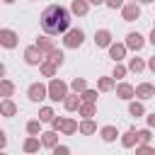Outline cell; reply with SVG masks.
<instances>
[{
  "instance_id": "cell-1",
  "label": "cell",
  "mask_w": 155,
  "mask_h": 155,
  "mask_svg": "<svg viewBox=\"0 0 155 155\" xmlns=\"http://www.w3.org/2000/svg\"><path fill=\"white\" fill-rule=\"evenodd\" d=\"M70 10L63 7V5H48L44 12H41V29L48 34V36H58V34H65L70 29Z\"/></svg>"
},
{
  "instance_id": "cell-2",
  "label": "cell",
  "mask_w": 155,
  "mask_h": 155,
  "mask_svg": "<svg viewBox=\"0 0 155 155\" xmlns=\"http://www.w3.org/2000/svg\"><path fill=\"white\" fill-rule=\"evenodd\" d=\"M68 97V82H63L61 78H51L48 82V99L51 102H63Z\"/></svg>"
},
{
  "instance_id": "cell-3",
  "label": "cell",
  "mask_w": 155,
  "mask_h": 155,
  "mask_svg": "<svg viewBox=\"0 0 155 155\" xmlns=\"http://www.w3.org/2000/svg\"><path fill=\"white\" fill-rule=\"evenodd\" d=\"M85 44V31L80 27H70L65 34H63V46L65 48H80Z\"/></svg>"
},
{
  "instance_id": "cell-4",
  "label": "cell",
  "mask_w": 155,
  "mask_h": 155,
  "mask_svg": "<svg viewBox=\"0 0 155 155\" xmlns=\"http://www.w3.org/2000/svg\"><path fill=\"white\" fill-rule=\"evenodd\" d=\"M44 61H46V53H44L36 44H31V46L24 48V63H27V65H41Z\"/></svg>"
},
{
  "instance_id": "cell-5",
  "label": "cell",
  "mask_w": 155,
  "mask_h": 155,
  "mask_svg": "<svg viewBox=\"0 0 155 155\" xmlns=\"http://www.w3.org/2000/svg\"><path fill=\"white\" fill-rule=\"evenodd\" d=\"M27 97H29L31 102H44V99L48 97V85H44V82H31V85L27 87Z\"/></svg>"
},
{
  "instance_id": "cell-6",
  "label": "cell",
  "mask_w": 155,
  "mask_h": 155,
  "mask_svg": "<svg viewBox=\"0 0 155 155\" xmlns=\"http://www.w3.org/2000/svg\"><path fill=\"white\" fill-rule=\"evenodd\" d=\"M121 17H124V22H136V19H140V2L128 0V2L121 7Z\"/></svg>"
},
{
  "instance_id": "cell-7",
  "label": "cell",
  "mask_w": 155,
  "mask_h": 155,
  "mask_svg": "<svg viewBox=\"0 0 155 155\" xmlns=\"http://www.w3.org/2000/svg\"><path fill=\"white\" fill-rule=\"evenodd\" d=\"M116 97L124 99V102H131L136 97V87L131 82H116Z\"/></svg>"
},
{
  "instance_id": "cell-8",
  "label": "cell",
  "mask_w": 155,
  "mask_h": 155,
  "mask_svg": "<svg viewBox=\"0 0 155 155\" xmlns=\"http://www.w3.org/2000/svg\"><path fill=\"white\" fill-rule=\"evenodd\" d=\"M17 41H19V36H17L15 29H0V44H2L5 48H15Z\"/></svg>"
},
{
  "instance_id": "cell-9",
  "label": "cell",
  "mask_w": 155,
  "mask_h": 155,
  "mask_svg": "<svg viewBox=\"0 0 155 155\" xmlns=\"http://www.w3.org/2000/svg\"><path fill=\"white\" fill-rule=\"evenodd\" d=\"M114 41H111V31L109 29H97L94 31V46L97 48H109Z\"/></svg>"
},
{
  "instance_id": "cell-10",
  "label": "cell",
  "mask_w": 155,
  "mask_h": 155,
  "mask_svg": "<svg viewBox=\"0 0 155 155\" xmlns=\"http://www.w3.org/2000/svg\"><path fill=\"white\" fill-rule=\"evenodd\" d=\"M124 44H126L131 51H140V48L145 46V39H143V34H138V31H128Z\"/></svg>"
},
{
  "instance_id": "cell-11",
  "label": "cell",
  "mask_w": 155,
  "mask_h": 155,
  "mask_svg": "<svg viewBox=\"0 0 155 155\" xmlns=\"http://www.w3.org/2000/svg\"><path fill=\"white\" fill-rule=\"evenodd\" d=\"M97 90H99V92H111V90H116V78H114V75H102V78H97Z\"/></svg>"
},
{
  "instance_id": "cell-12",
  "label": "cell",
  "mask_w": 155,
  "mask_h": 155,
  "mask_svg": "<svg viewBox=\"0 0 155 155\" xmlns=\"http://www.w3.org/2000/svg\"><path fill=\"white\" fill-rule=\"evenodd\" d=\"M136 97H138V99H150V97H155V85H153V82H140V85H136Z\"/></svg>"
},
{
  "instance_id": "cell-13",
  "label": "cell",
  "mask_w": 155,
  "mask_h": 155,
  "mask_svg": "<svg viewBox=\"0 0 155 155\" xmlns=\"http://www.w3.org/2000/svg\"><path fill=\"white\" fill-rule=\"evenodd\" d=\"M0 114H2L5 119H12V116L17 114V104L12 102V97H2V102H0Z\"/></svg>"
},
{
  "instance_id": "cell-14",
  "label": "cell",
  "mask_w": 155,
  "mask_h": 155,
  "mask_svg": "<svg viewBox=\"0 0 155 155\" xmlns=\"http://www.w3.org/2000/svg\"><path fill=\"white\" fill-rule=\"evenodd\" d=\"M41 143H44V148L53 150V148L58 145V131H56V128H51V131H41Z\"/></svg>"
},
{
  "instance_id": "cell-15",
  "label": "cell",
  "mask_w": 155,
  "mask_h": 155,
  "mask_svg": "<svg viewBox=\"0 0 155 155\" xmlns=\"http://www.w3.org/2000/svg\"><path fill=\"white\" fill-rule=\"evenodd\" d=\"M39 148H44V143H41L39 136H27L24 143H22V150L24 153H39Z\"/></svg>"
},
{
  "instance_id": "cell-16",
  "label": "cell",
  "mask_w": 155,
  "mask_h": 155,
  "mask_svg": "<svg viewBox=\"0 0 155 155\" xmlns=\"http://www.w3.org/2000/svg\"><path fill=\"white\" fill-rule=\"evenodd\" d=\"M126 51H128V46L126 44H111L109 46V58L116 63V61H124L126 58Z\"/></svg>"
},
{
  "instance_id": "cell-17",
  "label": "cell",
  "mask_w": 155,
  "mask_h": 155,
  "mask_svg": "<svg viewBox=\"0 0 155 155\" xmlns=\"http://www.w3.org/2000/svg\"><path fill=\"white\" fill-rule=\"evenodd\" d=\"M99 136H102V140H104V143H114V140L119 138V128H116V126H111V124H107V126H102V128H99Z\"/></svg>"
},
{
  "instance_id": "cell-18",
  "label": "cell",
  "mask_w": 155,
  "mask_h": 155,
  "mask_svg": "<svg viewBox=\"0 0 155 155\" xmlns=\"http://www.w3.org/2000/svg\"><path fill=\"white\" fill-rule=\"evenodd\" d=\"M80 104H82V97H80L78 92H73V94H68V97L63 99L65 111H78V109H80Z\"/></svg>"
},
{
  "instance_id": "cell-19",
  "label": "cell",
  "mask_w": 155,
  "mask_h": 155,
  "mask_svg": "<svg viewBox=\"0 0 155 155\" xmlns=\"http://www.w3.org/2000/svg\"><path fill=\"white\" fill-rule=\"evenodd\" d=\"M121 145H124V148H136V145H138V131H136V128H128V131L121 136Z\"/></svg>"
},
{
  "instance_id": "cell-20",
  "label": "cell",
  "mask_w": 155,
  "mask_h": 155,
  "mask_svg": "<svg viewBox=\"0 0 155 155\" xmlns=\"http://www.w3.org/2000/svg\"><path fill=\"white\" fill-rule=\"evenodd\" d=\"M87 10H90V0H73L70 2V12L78 15V17H85Z\"/></svg>"
},
{
  "instance_id": "cell-21",
  "label": "cell",
  "mask_w": 155,
  "mask_h": 155,
  "mask_svg": "<svg viewBox=\"0 0 155 155\" xmlns=\"http://www.w3.org/2000/svg\"><path fill=\"white\" fill-rule=\"evenodd\" d=\"M78 114H80L82 119H92V116L97 114V102H82L80 109H78Z\"/></svg>"
},
{
  "instance_id": "cell-22",
  "label": "cell",
  "mask_w": 155,
  "mask_h": 155,
  "mask_svg": "<svg viewBox=\"0 0 155 155\" xmlns=\"http://www.w3.org/2000/svg\"><path fill=\"white\" fill-rule=\"evenodd\" d=\"M128 114H131L133 119H138V116H145L143 99H131V102H128Z\"/></svg>"
},
{
  "instance_id": "cell-23",
  "label": "cell",
  "mask_w": 155,
  "mask_h": 155,
  "mask_svg": "<svg viewBox=\"0 0 155 155\" xmlns=\"http://www.w3.org/2000/svg\"><path fill=\"white\" fill-rule=\"evenodd\" d=\"M34 44H36V46H39V48H41L46 56H48V53L56 48V44H53V39H48V34H46V36H36V41H34Z\"/></svg>"
},
{
  "instance_id": "cell-24",
  "label": "cell",
  "mask_w": 155,
  "mask_h": 155,
  "mask_svg": "<svg viewBox=\"0 0 155 155\" xmlns=\"http://www.w3.org/2000/svg\"><path fill=\"white\" fill-rule=\"evenodd\" d=\"M80 131V124L75 121V119H63V126H61V133L63 136H73V133H78Z\"/></svg>"
},
{
  "instance_id": "cell-25",
  "label": "cell",
  "mask_w": 155,
  "mask_h": 155,
  "mask_svg": "<svg viewBox=\"0 0 155 155\" xmlns=\"http://www.w3.org/2000/svg\"><path fill=\"white\" fill-rule=\"evenodd\" d=\"M56 70H58V65H56V63H51L48 58L39 65V73H41L44 78H56Z\"/></svg>"
},
{
  "instance_id": "cell-26",
  "label": "cell",
  "mask_w": 155,
  "mask_h": 155,
  "mask_svg": "<svg viewBox=\"0 0 155 155\" xmlns=\"http://www.w3.org/2000/svg\"><path fill=\"white\" fill-rule=\"evenodd\" d=\"M12 94H15V82L2 78L0 80V97H12Z\"/></svg>"
},
{
  "instance_id": "cell-27",
  "label": "cell",
  "mask_w": 155,
  "mask_h": 155,
  "mask_svg": "<svg viewBox=\"0 0 155 155\" xmlns=\"http://www.w3.org/2000/svg\"><path fill=\"white\" fill-rule=\"evenodd\" d=\"M145 68H148V63L143 58H128V70L131 73H143Z\"/></svg>"
},
{
  "instance_id": "cell-28",
  "label": "cell",
  "mask_w": 155,
  "mask_h": 155,
  "mask_svg": "<svg viewBox=\"0 0 155 155\" xmlns=\"http://www.w3.org/2000/svg\"><path fill=\"white\" fill-rule=\"evenodd\" d=\"M41 124H44L41 119H29L27 121V133L29 136H41Z\"/></svg>"
},
{
  "instance_id": "cell-29",
  "label": "cell",
  "mask_w": 155,
  "mask_h": 155,
  "mask_svg": "<svg viewBox=\"0 0 155 155\" xmlns=\"http://www.w3.org/2000/svg\"><path fill=\"white\" fill-rule=\"evenodd\" d=\"M94 131H97V124H94L92 119H82V121H80V133H82V136H92Z\"/></svg>"
},
{
  "instance_id": "cell-30",
  "label": "cell",
  "mask_w": 155,
  "mask_h": 155,
  "mask_svg": "<svg viewBox=\"0 0 155 155\" xmlns=\"http://www.w3.org/2000/svg\"><path fill=\"white\" fill-rule=\"evenodd\" d=\"M46 58H48V61H51V63H56V65H58V68H61V65H63V63H65V56H63V51H58V48H53V51H51V53H48V56H46Z\"/></svg>"
},
{
  "instance_id": "cell-31",
  "label": "cell",
  "mask_w": 155,
  "mask_h": 155,
  "mask_svg": "<svg viewBox=\"0 0 155 155\" xmlns=\"http://www.w3.org/2000/svg\"><path fill=\"white\" fill-rule=\"evenodd\" d=\"M126 73H128V65H124L121 61H116V63H114V70H111V75H114L116 80H121V78H126Z\"/></svg>"
},
{
  "instance_id": "cell-32",
  "label": "cell",
  "mask_w": 155,
  "mask_h": 155,
  "mask_svg": "<svg viewBox=\"0 0 155 155\" xmlns=\"http://www.w3.org/2000/svg\"><path fill=\"white\" fill-rule=\"evenodd\" d=\"M70 90H73V92H78V94H80V92H85V90H87V80H85V78H73Z\"/></svg>"
},
{
  "instance_id": "cell-33",
  "label": "cell",
  "mask_w": 155,
  "mask_h": 155,
  "mask_svg": "<svg viewBox=\"0 0 155 155\" xmlns=\"http://www.w3.org/2000/svg\"><path fill=\"white\" fill-rule=\"evenodd\" d=\"M53 116H56V111H53L51 107H41V109H39V119H41L44 124H51Z\"/></svg>"
},
{
  "instance_id": "cell-34",
  "label": "cell",
  "mask_w": 155,
  "mask_h": 155,
  "mask_svg": "<svg viewBox=\"0 0 155 155\" xmlns=\"http://www.w3.org/2000/svg\"><path fill=\"white\" fill-rule=\"evenodd\" d=\"M80 97H82V102H97V90H85V92H80Z\"/></svg>"
},
{
  "instance_id": "cell-35",
  "label": "cell",
  "mask_w": 155,
  "mask_h": 155,
  "mask_svg": "<svg viewBox=\"0 0 155 155\" xmlns=\"http://www.w3.org/2000/svg\"><path fill=\"white\" fill-rule=\"evenodd\" d=\"M150 138H153V133H150V126L138 131V143H150Z\"/></svg>"
},
{
  "instance_id": "cell-36",
  "label": "cell",
  "mask_w": 155,
  "mask_h": 155,
  "mask_svg": "<svg viewBox=\"0 0 155 155\" xmlns=\"http://www.w3.org/2000/svg\"><path fill=\"white\" fill-rule=\"evenodd\" d=\"M104 5H107L109 10H121L126 2H124V0H104Z\"/></svg>"
},
{
  "instance_id": "cell-37",
  "label": "cell",
  "mask_w": 155,
  "mask_h": 155,
  "mask_svg": "<svg viewBox=\"0 0 155 155\" xmlns=\"http://www.w3.org/2000/svg\"><path fill=\"white\" fill-rule=\"evenodd\" d=\"M68 153H70V148H68V145H61V143H58V145L53 148V155H68Z\"/></svg>"
},
{
  "instance_id": "cell-38",
  "label": "cell",
  "mask_w": 155,
  "mask_h": 155,
  "mask_svg": "<svg viewBox=\"0 0 155 155\" xmlns=\"http://www.w3.org/2000/svg\"><path fill=\"white\" fill-rule=\"evenodd\" d=\"M63 119H65V116H53V121H51V128L61 131V126H63Z\"/></svg>"
},
{
  "instance_id": "cell-39",
  "label": "cell",
  "mask_w": 155,
  "mask_h": 155,
  "mask_svg": "<svg viewBox=\"0 0 155 155\" xmlns=\"http://www.w3.org/2000/svg\"><path fill=\"white\" fill-rule=\"evenodd\" d=\"M5 145H7V136L5 131H0V150H5Z\"/></svg>"
},
{
  "instance_id": "cell-40",
  "label": "cell",
  "mask_w": 155,
  "mask_h": 155,
  "mask_svg": "<svg viewBox=\"0 0 155 155\" xmlns=\"http://www.w3.org/2000/svg\"><path fill=\"white\" fill-rule=\"evenodd\" d=\"M148 126H150V128H155V111H153V114H148Z\"/></svg>"
},
{
  "instance_id": "cell-41",
  "label": "cell",
  "mask_w": 155,
  "mask_h": 155,
  "mask_svg": "<svg viewBox=\"0 0 155 155\" xmlns=\"http://www.w3.org/2000/svg\"><path fill=\"white\" fill-rule=\"evenodd\" d=\"M148 68L155 73V56H150V58H148Z\"/></svg>"
},
{
  "instance_id": "cell-42",
  "label": "cell",
  "mask_w": 155,
  "mask_h": 155,
  "mask_svg": "<svg viewBox=\"0 0 155 155\" xmlns=\"http://www.w3.org/2000/svg\"><path fill=\"white\" fill-rule=\"evenodd\" d=\"M148 41H150V44L155 46V27H153V31H150V36H148Z\"/></svg>"
},
{
  "instance_id": "cell-43",
  "label": "cell",
  "mask_w": 155,
  "mask_h": 155,
  "mask_svg": "<svg viewBox=\"0 0 155 155\" xmlns=\"http://www.w3.org/2000/svg\"><path fill=\"white\" fill-rule=\"evenodd\" d=\"M90 5H104V0H90Z\"/></svg>"
},
{
  "instance_id": "cell-44",
  "label": "cell",
  "mask_w": 155,
  "mask_h": 155,
  "mask_svg": "<svg viewBox=\"0 0 155 155\" xmlns=\"http://www.w3.org/2000/svg\"><path fill=\"white\" fill-rule=\"evenodd\" d=\"M2 2H5V5H12V2H15V0H2Z\"/></svg>"
},
{
  "instance_id": "cell-45",
  "label": "cell",
  "mask_w": 155,
  "mask_h": 155,
  "mask_svg": "<svg viewBox=\"0 0 155 155\" xmlns=\"http://www.w3.org/2000/svg\"><path fill=\"white\" fill-rule=\"evenodd\" d=\"M140 2H145V5H148V2H155V0H140Z\"/></svg>"
},
{
  "instance_id": "cell-46",
  "label": "cell",
  "mask_w": 155,
  "mask_h": 155,
  "mask_svg": "<svg viewBox=\"0 0 155 155\" xmlns=\"http://www.w3.org/2000/svg\"><path fill=\"white\" fill-rule=\"evenodd\" d=\"M136 2H140V0H136Z\"/></svg>"
},
{
  "instance_id": "cell-47",
  "label": "cell",
  "mask_w": 155,
  "mask_h": 155,
  "mask_svg": "<svg viewBox=\"0 0 155 155\" xmlns=\"http://www.w3.org/2000/svg\"><path fill=\"white\" fill-rule=\"evenodd\" d=\"M153 27H155V24H153Z\"/></svg>"
}]
</instances>
